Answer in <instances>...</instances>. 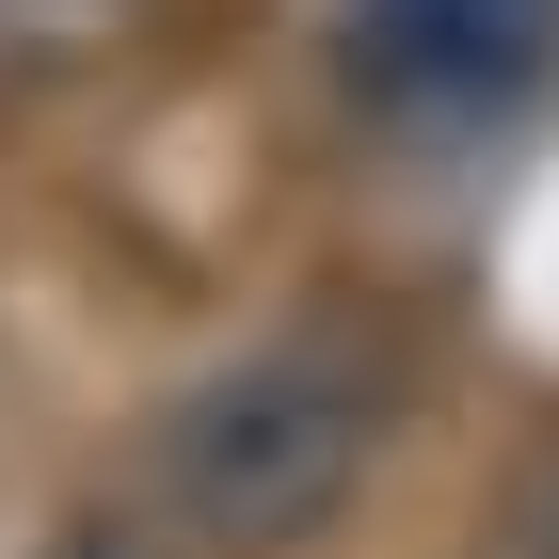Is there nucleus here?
<instances>
[{
	"mask_svg": "<svg viewBox=\"0 0 559 559\" xmlns=\"http://www.w3.org/2000/svg\"><path fill=\"white\" fill-rule=\"evenodd\" d=\"M400 416L384 336L352 320H272V336L209 352L192 384L144 416V527L176 559H288L368 496Z\"/></svg>",
	"mask_w": 559,
	"mask_h": 559,
	"instance_id": "nucleus-1",
	"label": "nucleus"
},
{
	"mask_svg": "<svg viewBox=\"0 0 559 559\" xmlns=\"http://www.w3.org/2000/svg\"><path fill=\"white\" fill-rule=\"evenodd\" d=\"M336 64L400 144H496L559 81V0H336Z\"/></svg>",
	"mask_w": 559,
	"mask_h": 559,
	"instance_id": "nucleus-2",
	"label": "nucleus"
},
{
	"mask_svg": "<svg viewBox=\"0 0 559 559\" xmlns=\"http://www.w3.org/2000/svg\"><path fill=\"white\" fill-rule=\"evenodd\" d=\"M129 33H144V0H0V81H81Z\"/></svg>",
	"mask_w": 559,
	"mask_h": 559,
	"instance_id": "nucleus-3",
	"label": "nucleus"
},
{
	"mask_svg": "<svg viewBox=\"0 0 559 559\" xmlns=\"http://www.w3.org/2000/svg\"><path fill=\"white\" fill-rule=\"evenodd\" d=\"M144 544H160V527H129V512H96V527H64V544H48V559H144Z\"/></svg>",
	"mask_w": 559,
	"mask_h": 559,
	"instance_id": "nucleus-4",
	"label": "nucleus"
}]
</instances>
